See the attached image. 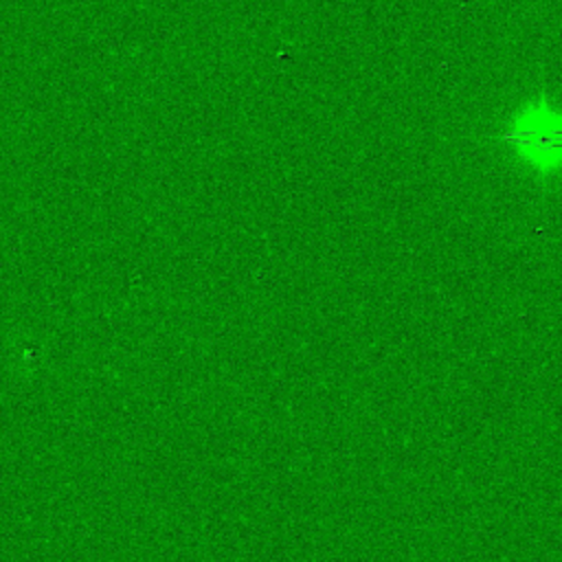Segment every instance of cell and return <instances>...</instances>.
Masks as SVG:
<instances>
[{
  "label": "cell",
  "instance_id": "6da1fadb",
  "mask_svg": "<svg viewBox=\"0 0 562 562\" xmlns=\"http://www.w3.org/2000/svg\"><path fill=\"white\" fill-rule=\"evenodd\" d=\"M507 140H516L525 151L529 149L533 156L544 158L547 154L562 151V121L549 112L527 114L520 125L505 136Z\"/></svg>",
  "mask_w": 562,
  "mask_h": 562
}]
</instances>
